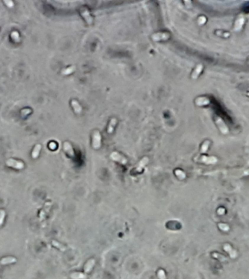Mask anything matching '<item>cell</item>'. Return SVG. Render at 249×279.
Returning a JSON list of instances; mask_svg holds the SVG:
<instances>
[{
    "label": "cell",
    "mask_w": 249,
    "mask_h": 279,
    "mask_svg": "<svg viewBox=\"0 0 249 279\" xmlns=\"http://www.w3.org/2000/svg\"><path fill=\"white\" fill-rule=\"evenodd\" d=\"M110 158L113 160V161L120 163V164H123V165H125V164H127V163H128V160H127V159H125L124 156H122L120 153H119L117 151L112 152L110 155Z\"/></svg>",
    "instance_id": "obj_4"
},
{
    "label": "cell",
    "mask_w": 249,
    "mask_h": 279,
    "mask_svg": "<svg viewBox=\"0 0 249 279\" xmlns=\"http://www.w3.org/2000/svg\"><path fill=\"white\" fill-rule=\"evenodd\" d=\"M71 107L73 108L74 111L76 114H79L82 112V106H80V104L79 103V102L77 101L76 100H72L71 101Z\"/></svg>",
    "instance_id": "obj_14"
},
{
    "label": "cell",
    "mask_w": 249,
    "mask_h": 279,
    "mask_svg": "<svg viewBox=\"0 0 249 279\" xmlns=\"http://www.w3.org/2000/svg\"><path fill=\"white\" fill-rule=\"evenodd\" d=\"M16 262V259L15 257H4L3 259L1 260L0 261V263L1 265H7V264H11V263H14Z\"/></svg>",
    "instance_id": "obj_21"
},
{
    "label": "cell",
    "mask_w": 249,
    "mask_h": 279,
    "mask_svg": "<svg viewBox=\"0 0 249 279\" xmlns=\"http://www.w3.org/2000/svg\"><path fill=\"white\" fill-rule=\"evenodd\" d=\"M51 206H52V203H51V202H47V203H45L44 208L42 209V211H40V220H41V221L43 220V219L45 218L47 214L49 212L50 209H51Z\"/></svg>",
    "instance_id": "obj_8"
},
{
    "label": "cell",
    "mask_w": 249,
    "mask_h": 279,
    "mask_svg": "<svg viewBox=\"0 0 249 279\" xmlns=\"http://www.w3.org/2000/svg\"><path fill=\"white\" fill-rule=\"evenodd\" d=\"M4 4H7V6L8 7H12L14 6L13 2H12V1H4Z\"/></svg>",
    "instance_id": "obj_30"
},
{
    "label": "cell",
    "mask_w": 249,
    "mask_h": 279,
    "mask_svg": "<svg viewBox=\"0 0 249 279\" xmlns=\"http://www.w3.org/2000/svg\"><path fill=\"white\" fill-rule=\"evenodd\" d=\"M209 145H210V141L209 140H206L202 145L201 148H200V152L202 153H205L206 151H207L208 148H209Z\"/></svg>",
    "instance_id": "obj_23"
},
{
    "label": "cell",
    "mask_w": 249,
    "mask_h": 279,
    "mask_svg": "<svg viewBox=\"0 0 249 279\" xmlns=\"http://www.w3.org/2000/svg\"><path fill=\"white\" fill-rule=\"evenodd\" d=\"M12 37L14 39V40L16 41V42H19L20 38H19V35L17 32H12Z\"/></svg>",
    "instance_id": "obj_29"
},
{
    "label": "cell",
    "mask_w": 249,
    "mask_h": 279,
    "mask_svg": "<svg viewBox=\"0 0 249 279\" xmlns=\"http://www.w3.org/2000/svg\"><path fill=\"white\" fill-rule=\"evenodd\" d=\"M52 244L53 246H54L55 247H56V248H58L59 249V250L62 251V252H65V251L67 249L66 247H65L64 244H61V243L58 242V241H55V240L52 241Z\"/></svg>",
    "instance_id": "obj_22"
},
{
    "label": "cell",
    "mask_w": 249,
    "mask_h": 279,
    "mask_svg": "<svg viewBox=\"0 0 249 279\" xmlns=\"http://www.w3.org/2000/svg\"><path fill=\"white\" fill-rule=\"evenodd\" d=\"M206 20H207V19H206V17L202 15V16H200L198 18V19H197V23H198L199 25H203L206 23Z\"/></svg>",
    "instance_id": "obj_26"
},
{
    "label": "cell",
    "mask_w": 249,
    "mask_h": 279,
    "mask_svg": "<svg viewBox=\"0 0 249 279\" xmlns=\"http://www.w3.org/2000/svg\"><path fill=\"white\" fill-rule=\"evenodd\" d=\"M203 69V65H202V64H198V65L196 66V68H195V70H193V72H192V75H191L192 79H197V77H198L199 75L200 74V73H201Z\"/></svg>",
    "instance_id": "obj_15"
},
{
    "label": "cell",
    "mask_w": 249,
    "mask_h": 279,
    "mask_svg": "<svg viewBox=\"0 0 249 279\" xmlns=\"http://www.w3.org/2000/svg\"><path fill=\"white\" fill-rule=\"evenodd\" d=\"M6 164L9 166V167L18 169V170H22L24 167V164H23V162L14 159H8L6 161Z\"/></svg>",
    "instance_id": "obj_6"
},
{
    "label": "cell",
    "mask_w": 249,
    "mask_h": 279,
    "mask_svg": "<svg viewBox=\"0 0 249 279\" xmlns=\"http://www.w3.org/2000/svg\"><path fill=\"white\" fill-rule=\"evenodd\" d=\"M79 11H80L81 15H82V16L84 18V19L85 20V21L87 22V24H89V25L92 24V23H93V18H92V16H91V15H90L89 10H87V8H86V7H82Z\"/></svg>",
    "instance_id": "obj_5"
},
{
    "label": "cell",
    "mask_w": 249,
    "mask_h": 279,
    "mask_svg": "<svg viewBox=\"0 0 249 279\" xmlns=\"http://www.w3.org/2000/svg\"><path fill=\"white\" fill-rule=\"evenodd\" d=\"M92 145L94 149H98L101 145V135L100 132L98 130H95L93 132Z\"/></svg>",
    "instance_id": "obj_1"
},
{
    "label": "cell",
    "mask_w": 249,
    "mask_h": 279,
    "mask_svg": "<svg viewBox=\"0 0 249 279\" xmlns=\"http://www.w3.org/2000/svg\"><path fill=\"white\" fill-rule=\"evenodd\" d=\"M75 70H76V66H75V65H71V66L68 67V68H64V69L62 70L61 73L63 75H64V76H67V75H69L71 74V73H72L74 71H75Z\"/></svg>",
    "instance_id": "obj_20"
},
{
    "label": "cell",
    "mask_w": 249,
    "mask_h": 279,
    "mask_svg": "<svg viewBox=\"0 0 249 279\" xmlns=\"http://www.w3.org/2000/svg\"><path fill=\"white\" fill-rule=\"evenodd\" d=\"M215 122H216V124H217V125L218 126L219 130L221 131V132L223 133V134H227V133L229 132L228 127L227 126L226 124H225V122H224L223 119H222V118H220V117L217 116L215 119Z\"/></svg>",
    "instance_id": "obj_2"
},
{
    "label": "cell",
    "mask_w": 249,
    "mask_h": 279,
    "mask_svg": "<svg viewBox=\"0 0 249 279\" xmlns=\"http://www.w3.org/2000/svg\"><path fill=\"white\" fill-rule=\"evenodd\" d=\"M5 211H4V210H0V226L2 225L4 217H5Z\"/></svg>",
    "instance_id": "obj_28"
},
{
    "label": "cell",
    "mask_w": 249,
    "mask_h": 279,
    "mask_svg": "<svg viewBox=\"0 0 249 279\" xmlns=\"http://www.w3.org/2000/svg\"><path fill=\"white\" fill-rule=\"evenodd\" d=\"M117 120L116 118H112V119L110 120V122H109V125H108V127H107V132L109 134H111V133L113 132L114 127H115L116 124H117Z\"/></svg>",
    "instance_id": "obj_18"
},
{
    "label": "cell",
    "mask_w": 249,
    "mask_h": 279,
    "mask_svg": "<svg viewBox=\"0 0 249 279\" xmlns=\"http://www.w3.org/2000/svg\"><path fill=\"white\" fill-rule=\"evenodd\" d=\"M170 38V34L167 32H158L153 34L152 36V39L154 42H159V41H166Z\"/></svg>",
    "instance_id": "obj_3"
},
{
    "label": "cell",
    "mask_w": 249,
    "mask_h": 279,
    "mask_svg": "<svg viewBox=\"0 0 249 279\" xmlns=\"http://www.w3.org/2000/svg\"><path fill=\"white\" fill-rule=\"evenodd\" d=\"M41 148H42V146L40 144H37V145H36V146L34 147V150H33L32 153H31V156H32L33 159H37V158L38 157Z\"/></svg>",
    "instance_id": "obj_19"
},
{
    "label": "cell",
    "mask_w": 249,
    "mask_h": 279,
    "mask_svg": "<svg viewBox=\"0 0 249 279\" xmlns=\"http://www.w3.org/2000/svg\"><path fill=\"white\" fill-rule=\"evenodd\" d=\"M224 211H225V210L223 208H219V210H218V214H223L224 213Z\"/></svg>",
    "instance_id": "obj_32"
},
{
    "label": "cell",
    "mask_w": 249,
    "mask_h": 279,
    "mask_svg": "<svg viewBox=\"0 0 249 279\" xmlns=\"http://www.w3.org/2000/svg\"><path fill=\"white\" fill-rule=\"evenodd\" d=\"M71 279H87V275L86 273H82L80 272H74L70 275Z\"/></svg>",
    "instance_id": "obj_17"
},
{
    "label": "cell",
    "mask_w": 249,
    "mask_h": 279,
    "mask_svg": "<svg viewBox=\"0 0 249 279\" xmlns=\"http://www.w3.org/2000/svg\"><path fill=\"white\" fill-rule=\"evenodd\" d=\"M244 23H245V18L243 16H240L237 18V19L236 20L235 23V26H234V29L235 31H240L241 29L243 26Z\"/></svg>",
    "instance_id": "obj_11"
},
{
    "label": "cell",
    "mask_w": 249,
    "mask_h": 279,
    "mask_svg": "<svg viewBox=\"0 0 249 279\" xmlns=\"http://www.w3.org/2000/svg\"><path fill=\"white\" fill-rule=\"evenodd\" d=\"M195 104L198 106H207L210 103V100L206 97H198L195 99Z\"/></svg>",
    "instance_id": "obj_12"
},
{
    "label": "cell",
    "mask_w": 249,
    "mask_h": 279,
    "mask_svg": "<svg viewBox=\"0 0 249 279\" xmlns=\"http://www.w3.org/2000/svg\"><path fill=\"white\" fill-rule=\"evenodd\" d=\"M64 150L66 151V153L70 156L71 157H74V149L71 146V143L69 142H65L64 143Z\"/></svg>",
    "instance_id": "obj_13"
},
{
    "label": "cell",
    "mask_w": 249,
    "mask_h": 279,
    "mask_svg": "<svg viewBox=\"0 0 249 279\" xmlns=\"http://www.w3.org/2000/svg\"><path fill=\"white\" fill-rule=\"evenodd\" d=\"M219 227L222 230H224V231H227L230 229V227H229L228 225L224 223H220L219 224Z\"/></svg>",
    "instance_id": "obj_27"
},
{
    "label": "cell",
    "mask_w": 249,
    "mask_h": 279,
    "mask_svg": "<svg viewBox=\"0 0 249 279\" xmlns=\"http://www.w3.org/2000/svg\"><path fill=\"white\" fill-rule=\"evenodd\" d=\"M184 4H186V6H187V8H190V7H192V2H191L190 1H184Z\"/></svg>",
    "instance_id": "obj_31"
},
{
    "label": "cell",
    "mask_w": 249,
    "mask_h": 279,
    "mask_svg": "<svg viewBox=\"0 0 249 279\" xmlns=\"http://www.w3.org/2000/svg\"><path fill=\"white\" fill-rule=\"evenodd\" d=\"M157 276L160 279H166L165 273L163 270H159L157 272Z\"/></svg>",
    "instance_id": "obj_25"
},
{
    "label": "cell",
    "mask_w": 249,
    "mask_h": 279,
    "mask_svg": "<svg viewBox=\"0 0 249 279\" xmlns=\"http://www.w3.org/2000/svg\"><path fill=\"white\" fill-rule=\"evenodd\" d=\"M201 162L205 163V164H216V163L218 161V159L215 157V156H203L200 157V159L199 160Z\"/></svg>",
    "instance_id": "obj_10"
},
{
    "label": "cell",
    "mask_w": 249,
    "mask_h": 279,
    "mask_svg": "<svg viewBox=\"0 0 249 279\" xmlns=\"http://www.w3.org/2000/svg\"><path fill=\"white\" fill-rule=\"evenodd\" d=\"M175 174H176V177L180 180H184L186 178V174L181 170H175Z\"/></svg>",
    "instance_id": "obj_24"
},
{
    "label": "cell",
    "mask_w": 249,
    "mask_h": 279,
    "mask_svg": "<svg viewBox=\"0 0 249 279\" xmlns=\"http://www.w3.org/2000/svg\"><path fill=\"white\" fill-rule=\"evenodd\" d=\"M223 247H224V249L225 252H227V253L229 254V255L230 256V257L232 258V259H235V258L237 257V252H236V251L235 250V249H233L232 247L230 245V244H225L224 245Z\"/></svg>",
    "instance_id": "obj_9"
},
{
    "label": "cell",
    "mask_w": 249,
    "mask_h": 279,
    "mask_svg": "<svg viewBox=\"0 0 249 279\" xmlns=\"http://www.w3.org/2000/svg\"><path fill=\"white\" fill-rule=\"evenodd\" d=\"M148 162H149V158L147 157V156L144 157L143 159H142L140 161H139V164H137V166H136L135 170H134V172H141V171L143 170V169L144 168L145 166L147 165V164H148Z\"/></svg>",
    "instance_id": "obj_7"
},
{
    "label": "cell",
    "mask_w": 249,
    "mask_h": 279,
    "mask_svg": "<svg viewBox=\"0 0 249 279\" xmlns=\"http://www.w3.org/2000/svg\"><path fill=\"white\" fill-rule=\"evenodd\" d=\"M95 260L94 259L89 260L87 262V263L85 264V265H84V273H90V271L92 270V269H93V266L95 265Z\"/></svg>",
    "instance_id": "obj_16"
}]
</instances>
